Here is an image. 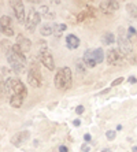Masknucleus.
<instances>
[{
  "mask_svg": "<svg viewBox=\"0 0 137 152\" xmlns=\"http://www.w3.org/2000/svg\"><path fill=\"white\" fill-rule=\"evenodd\" d=\"M55 85L59 89H69L71 86V70L69 67H62L55 74Z\"/></svg>",
  "mask_w": 137,
  "mask_h": 152,
  "instance_id": "f257e3e1",
  "label": "nucleus"
},
{
  "mask_svg": "<svg viewBox=\"0 0 137 152\" xmlns=\"http://www.w3.org/2000/svg\"><path fill=\"white\" fill-rule=\"evenodd\" d=\"M7 60L8 63L11 64V69L15 73H22L23 71L25 64H26V59H25L23 53H15L10 50L7 53Z\"/></svg>",
  "mask_w": 137,
  "mask_h": 152,
  "instance_id": "f03ea898",
  "label": "nucleus"
},
{
  "mask_svg": "<svg viewBox=\"0 0 137 152\" xmlns=\"http://www.w3.org/2000/svg\"><path fill=\"white\" fill-rule=\"evenodd\" d=\"M6 88H7L8 92H12V95H19L23 99H25V96L28 95L26 86L18 78H8L7 81H6Z\"/></svg>",
  "mask_w": 137,
  "mask_h": 152,
  "instance_id": "7ed1b4c3",
  "label": "nucleus"
},
{
  "mask_svg": "<svg viewBox=\"0 0 137 152\" xmlns=\"http://www.w3.org/2000/svg\"><path fill=\"white\" fill-rule=\"evenodd\" d=\"M28 82L29 85H32V86H34V88H39V86H41V82H42V77H41V73H40V69L37 64H33L30 66V69H29L28 71Z\"/></svg>",
  "mask_w": 137,
  "mask_h": 152,
  "instance_id": "20e7f679",
  "label": "nucleus"
},
{
  "mask_svg": "<svg viewBox=\"0 0 137 152\" xmlns=\"http://www.w3.org/2000/svg\"><path fill=\"white\" fill-rule=\"evenodd\" d=\"M39 59L44 66H45L48 70H53L55 69V63H53V56L52 53L49 52L48 50H42L40 51V55H39Z\"/></svg>",
  "mask_w": 137,
  "mask_h": 152,
  "instance_id": "39448f33",
  "label": "nucleus"
},
{
  "mask_svg": "<svg viewBox=\"0 0 137 152\" xmlns=\"http://www.w3.org/2000/svg\"><path fill=\"white\" fill-rule=\"evenodd\" d=\"M40 14L37 12V11H34V10H32L30 11V14H29V17H28V19H26V29H28L29 32H34V29H36V26L40 23Z\"/></svg>",
  "mask_w": 137,
  "mask_h": 152,
  "instance_id": "423d86ee",
  "label": "nucleus"
},
{
  "mask_svg": "<svg viewBox=\"0 0 137 152\" xmlns=\"http://www.w3.org/2000/svg\"><path fill=\"white\" fill-rule=\"evenodd\" d=\"M118 44H119V50L122 53H129L132 51V45H130V41L127 39L126 36H125V32H123V29H119V40H118Z\"/></svg>",
  "mask_w": 137,
  "mask_h": 152,
  "instance_id": "0eeeda50",
  "label": "nucleus"
},
{
  "mask_svg": "<svg viewBox=\"0 0 137 152\" xmlns=\"http://www.w3.org/2000/svg\"><path fill=\"white\" fill-rule=\"evenodd\" d=\"M12 8H14V12H15V17L19 22H26L25 21V7H23V3L22 1H12L11 3Z\"/></svg>",
  "mask_w": 137,
  "mask_h": 152,
  "instance_id": "6e6552de",
  "label": "nucleus"
},
{
  "mask_svg": "<svg viewBox=\"0 0 137 152\" xmlns=\"http://www.w3.org/2000/svg\"><path fill=\"white\" fill-rule=\"evenodd\" d=\"M29 136H30V133H29L28 130L18 132L17 134L12 136V138H11V142H12L15 147H19V145H22L25 141H26V140H28Z\"/></svg>",
  "mask_w": 137,
  "mask_h": 152,
  "instance_id": "1a4fd4ad",
  "label": "nucleus"
},
{
  "mask_svg": "<svg viewBox=\"0 0 137 152\" xmlns=\"http://www.w3.org/2000/svg\"><path fill=\"white\" fill-rule=\"evenodd\" d=\"M82 62H84L85 64V67H95L96 64V60H95V55H93V50H88V51H85L84 53V58H82Z\"/></svg>",
  "mask_w": 137,
  "mask_h": 152,
  "instance_id": "9d476101",
  "label": "nucleus"
},
{
  "mask_svg": "<svg viewBox=\"0 0 137 152\" xmlns=\"http://www.w3.org/2000/svg\"><path fill=\"white\" fill-rule=\"evenodd\" d=\"M121 58H122V55L118 50H110L107 52V62L110 64H119Z\"/></svg>",
  "mask_w": 137,
  "mask_h": 152,
  "instance_id": "9b49d317",
  "label": "nucleus"
},
{
  "mask_svg": "<svg viewBox=\"0 0 137 152\" xmlns=\"http://www.w3.org/2000/svg\"><path fill=\"white\" fill-rule=\"evenodd\" d=\"M18 45H19V48H21V51L23 53L29 52L30 51V47H32V42H30V40L29 39H25V37H22V36H18Z\"/></svg>",
  "mask_w": 137,
  "mask_h": 152,
  "instance_id": "f8f14e48",
  "label": "nucleus"
},
{
  "mask_svg": "<svg viewBox=\"0 0 137 152\" xmlns=\"http://www.w3.org/2000/svg\"><path fill=\"white\" fill-rule=\"evenodd\" d=\"M66 45L69 47L70 50H75V48H78V45H80V39L74 34H69L66 37Z\"/></svg>",
  "mask_w": 137,
  "mask_h": 152,
  "instance_id": "ddd939ff",
  "label": "nucleus"
},
{
  "mask_svg": "<svg viewBox=\"0 0 137 152\" xmlns=\"http://www.w3.org/2000/svg\"><path fill=\"white\" fill-rule=\"evenodd\" d=\"M10 103H11V106L12 107L18 108V107L22 106V103H23V97L19 96V95H12L11 96V99H10Z\"/></svg>",
  "mask_w": 137,
  "mask_h": 152,
  "instance_id": "4468645a",
  "label": "nucleus"
},
{
  "mask_svg": "<svg viewBox=\"0 0 137 152\" xmlns=\"http://www.w3.org/2000/svg\"><path fill=\"white\" fill-rule=\"evenodd\" d=\"M93 55H95L96 63H102L103 60H104V51H103L102 48H96V50H93Z\"/></svg>",
  "mask_w": 137,
  "mask_h": 152,
  "instance_id": "2eb2a0df",
  "label": "nucleus"
},
{
  "mask_svg": "<svg viewBox=\"0 0 137 152\" xmlns=\"http://www.w3.org/2000/svg\"><path fill=\"white\" fill-rule=\"evenodd\" d=\"M102 41H103V44H107V45H110V44H113V42L115 41V37H114L113 33H104Z\"/></svg>",
  "mask_w": 137,
  "mask_h": 152,
  "instance_id": "dca6fc26",
  "label": "nucleus"
},
{
  "mask_svg": "<svg viewBox=\"0 0 137 152\" xmlns=\"http://www.w3.org/2000/svg\"><path fill=\"white\" fill-rule=\"evenodd\" d=\"M11 26V18L7 17V15H3L0 18V29L3 28H10Z\"/></svg>",
  "mask_w": 137,
  "mask_h": 152,
  "instance_id": "f3484780",
  "label": "nucleus"
},
{
  "mask_svg": "<svg viewBox=\"0 0 137 152\" xmlns=\"http://www.w3.org/2000/svg\"><path fill=\"white\" fill-rule=\"evenodd\" d=\"M40 33H41L42 36H49L53 33V26L52 25H44L41 26V29H40Z\"/></svg>",
  "mask_w": 137,
  "mask_h": 152,
  "instance_id": "a211bd4d",
  "label": "nucleus"
},
{
  "mask_svg": "<svg viewBox=\"0 0 137 152\" xmlns=\"http://www.w3.org/2000/svg\"><path fill=\"white\" fill-rule=\"evenodd\" d=\"M100 8H102V11L104 14H111V12H113V10L110 7V1H103V3L100 4Z\"/></svg>",
  "mask_w": 137,
  "mask_h": 152,
  "instance_id": "6ab92c4d",
  "label": "nucleus"
},
{
  "mask_svg": "<svg viewBox=\"0 0 137 152\" xmlns=\"http://www.w3.org/2000/svg\"><path fill=\"white\" fill-rule=\"evenodd\" d=\"M126 8H127V12H129L132 17H133V18H137V10H136V7H134L133 4L127 3V4H126Z\"/></svg>",
  "mask_w": 137,
  "mask_h": 152,
  "instance_id": "aec40b11",
  "label": "nucleus"
},
{
  "mask_svg": "<svg viewBox=\"0 0 137 152\" xmlns=\"http://www.w3.org/2000/svg\"><path fill=\"white\" fill-rule=\"evenodd\" d=\"M53 30L56 32V36H60L62 33L66 30V25H56L55 23V26H53Z\"/></svg>",
  "mask_w": 137,
  "mask_h": 152,
  "instance_id": "412c9836",
  "label": "nucleus"
},
{
  "mask_svg": "<svg viewBox=\"0 0 137 152\" xmlns=\"http://www.w3.org/2000/svg\"><path fill=\"white\" fill-rule=\"evenodd\" d=\"M1 33H3V34H6V36H12L14 34V30H12V28H3L1 29Z\"/></svg>",
  "mask_w": 137,
  "mask_h": 152,
  "instance_id": "4be33fe9",
  "label": "nucleus"
},
{
  "mask_svg": "<svg viewBox=\"0 0 137 152\" xmlns=\"http://www.w3.org/2000/svg\"><path fill=\"white\" fill-rule=\"evenodd\" d=\"M134 36H136V29H134V28H129V29H127V36H126V37L129 39V41L132 40V37H134Z\"/></svg>",
  "mask_w": 137,
  "mask_h": 152,
  "instance_id": "5701e85b",
  "label": "nucleus"
},
{
  "mask_svg": "<svg viewBox=\"0 0 137 152\" xmlns=\"http://www.w3.org/2000/svg\"><path fill=\"white\" fill-rule=\"evenodd\" d=\"M115 136H116V133L114 130H108L107 133H105V137L108 138V140H114V138H115Z\"/></svg>",
  "mask_w": 137,
  "mask_h": 152,
  "instance_id": "b1692460",
  "label": "nucleus"
},
{
  "mask_svg": "<svg viewBox=\"0 0 137 152\" xmlns=\"http://www.w3.org/2000/svg\"><path fill=\"white\" fill-rule=\"evenodd\" d=\"M85 64H84V62H77V70L80 71V73H84L85 71V67H84Z\"/></svg>",
  "mask_w": 137,
  "mask_h": 152,
  "instance_id": "393cba45",
  "label": "nucleus"
},
{
  "mask_svg": "<svg viewBox=\"0 0 137 152\" xmlns=\"http://www.w3.org/2000/svg\"><path fill=\"white\" fill-rule=\"evenodd\" d=\"M122 82H123V78H122V77H119V78H116V80H114L113 84H111V85H113V86H116V85L122 84Z\"/></svg>",
  "mask_w": 137,
  "mask_h": 152,
  "instance_id": "a878e982",
  "label": "nucleus"
},
{
  "mask_svg": "<svg viewBox=\"0 0 137 152\" xmlns=\"http://www.w3.org/2000/svg\"><path fill=\"white\" fill-rule=\"evenodd\" d=\"M81 151H82V152H89V151H91V148H89L88 144H84L82 147H81Z\"/></svg>",
  "mask_w": 137,
  "mask_h": 152,
  "instance_id": "bb28decb",
  "label": "nucleus"
},
{
  "mask_svg": "<svg viewBox=\"0 0 137 152\" xmlns=\"http://www.w3.org/2000/svg\"><path fill=\"white\" fill-rule=\"evenodd\" d=\"M84 110H85L84 106H78L77 108H75V113H77V114H82V113H84Z\"/></svg>",
  "mask_w": 137,
  "mask_h": 152,
  "instance_id": "cd10ccee",
  "label": "nucleus"
},
{
  "mask_svg": "<svg viewBox=\"0 0 137 152\" xmlns=\"http://www.w3.org/2000/svg\"><path fill=\"white\" fill-rule=\"evenodd\" d=\"M84 140H85V141H86V142H89V141H91V140H92V136L89 134V133H86V134L84 136Z\"/></svg>",
  "mask_w": 137,
  "mask_h": 152,
  "instance_id": "c85d7f7f",
  "label": "nucleus"
},
{
  "mask_svg": "<svg viewBox=\"0 0 137 152\" xmlns=\"http://www.w3.org/2000/svg\"><path fill=\"white\" fill-rule=\"evenodd\" d=\"M127 81H129L130 84H136V81H137V80H136V78H134V77H129V78H127Z\"/></svg>",
  "mask_w": 137,
  "mask_h": 152,
  "instance_id": "c756f323",
  "label": "nucleus"
},
{
  "mask_svg": "<svg viewBox=\"0 0 137 152\" xmlns=\"http://www.w3.org/2000/svg\"><path fill=\"white\" fill-rule=\"evenodd\" d=\"M73 125H74V126H80V125H81V121L80 119H74L73 121Z\"/></svg>",
  "mask_w": 137,
  "mask_h": 152,
  "instance_id": "7c9ffc66",
  "label": "nucleus"
},
{
  "mask_svg": "<svg viewBox=\"0 0 137 152\" xmlns=\"http://www.w3.org/2000/svg\"><path fill=\"white\" fill-rule=\"evenodd\" d=\"M67 151H69V149H67L64 145H62V147L59 148V152H67Z\"/></svg>",
  "mask_w": 137,
  "mask_h": 152,
  "instance_id": "2f4dec72",
  "label": "nucleus"
},
{
  "mask_svg": "<svg viewBox=\"0 0 137 152\" xmlns=\"http://www.w3.org/2000/svg\"><path fill=\"white\" fill-rule=\"evenodd\" d=\"M102 152H111V149H108V148H105V149H103Z\"/></svg>",
  "mask_w": 137,
  "mask_h": 152,
  "instance_id": "473e14b6",
  "label": "nucleus"
},
{
  "mask_svg": "<svg viewBox=\"0 0 137 152\" xmlns=\"http://www.w3.org/2000/svg\"><path fill=\"white\" fill-rule=\"evenodd\" d=\"M132 152H137V147H133V151Z\"/></svg>",
  "mask_w": 137,
  "mask_h": 152,
  "instance_id": "72a5a7b5",
  "label": "nucleus"
}]
</instances>
